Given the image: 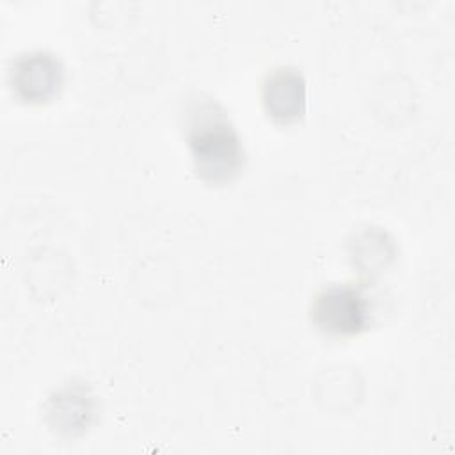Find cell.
<instances>
[{
    "instance_id": "6da1fadb",
    "label": "cell",
    "mask_w": 455,
    "mask_h": 455,
    "mask_svg": "<svg viewBox=\"0 0 455 455\" xmlns=\"http://www.w3.org/2000/svg\"><path fill=\"white\" fill-rule=\"evenodd\" d=\"M185 135L196 172L208 183H226L243 167L245 151L228 112L212 98L192 100L185 110Z\"/></svg>"
},
{
    "instance_id": "7a4b0ae2",
    "label": "cell",
    "mask_w": 455,
    "mask_h": 455,
    "mask_svg": "<svg viewBox=\"0 0 455 455\" xmlns=\"http://www.w3.org/2000/svg\"><path fill=\"white\" fill-rule=\"evenodd\" d=\"M311 320L327 336H355L371 322V304L366 293L352 283L322 288L311 304Z\"/></svg>"
},
{
    "instance_id": "3957f363",
    "label": "cell",
    "mask_w": 455,
    "mask_h": 455,
    "mask_svg": "<svg viewBox=\"0 0 455 455\" xmlns=\"http://www.w3.org/2000/svg\"><path fill=\"white\" fill-rule=\"evenodd\" d=\"M9 80L18 98L28 103H44L59 94L64 80L60 60L44 50L21 53L11 66Z\"/></svg>"
},
{
    "instance_id": "277c9868",
    "label": "cell",
    "mask_w": 455,
    "mask_h": 455,
    "mask_svg": "<svg viewBox=\"0 0 455 455\" xmlns=\"http://www.w3.org/2000/svg\"><path fill=\"white\" fill-rule=\"evenodd\" d=\"M261 100L267 114L277 123H295L306 112L307 87L295 68H275L261 87Z\"/></svg>"
},
{
    "instance_id": "5b68a950",
    "label": "cell",
    "mask_w": 455,
    "mask_h": 455,
    "mask_svg": "<svg viewBox=\"0 0 455 455\" xmlns=\"http://www.w3.org/2000/svg\"><path fill=\"white\" fill-rule=\"evenodd\" d=\"M94 414V400L82 386L64 387L50 398L48 416L55 430L73 435L89 427Z\"/></svg>"
}]
</instances>
